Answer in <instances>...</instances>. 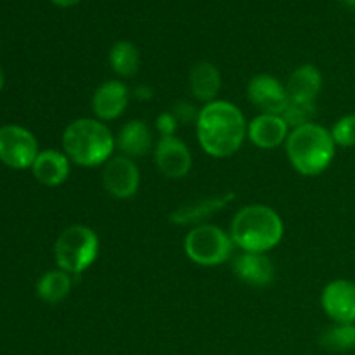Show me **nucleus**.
<instances>
[{
  "label": "nucleus",
  "instance_id": "obj_1",
  "mask_svg": "<svg viewBox=\"0 0 355 355\" xmlns=\"http://www.w3.org/2000/svg\"><path fill=\"white\" fill-rule=\"evenodd\" d=\"M201 149L211 158H229L241 149L248 137V123L236 104L217 99L205 104L196 120Z\"/></svg>",
  "mask_w": 355,
  "mask_h": 355
},
{
  "label": "nucleus",
  "instance_id": "obj_2",
  "mask_svg": "<svg viewBox=\"0 0 355 355\" xmlns=\"http://www.w3.org/2000/svg\"><path fill=\"white\" fill-rule=\"evenodd\" d=\"M116 149L113 132L97 118H78L62 132V151L75 165H104Z\"/></svg>",
  "mask_w": 355,
  "mask_h": 355
},
{
  "label": "nucleus",
  "instance_id": "obj_3",
  "mask_svg": "<svg viewBox=\"0 0 355 355\" xmlns=\"http://www.w3.org/2000/svg\"><path fill=\"white\" fill-rule=\"evenodd\" d=\"M229 234L243 252L267 253L283 239L284 224L274 208L267 205H248L234 215Z\"/></svg>",
  "mask_w": 355,
  "mask_h": 355
},
{
  "label": "nucleus",
  "instance_id": "obj_4",
  "mask_svg": "<svg viewBox=\"0 0 355 355\" xmlns=\"http://www.w3.org/2000/svg\"><path fill=\"white\" fill-rule=\"evenodd\" d=\"M284 146L291 166L305 177L321 175L329 168L336 155L331 130L318 123H309L291 130Z\"/></svg>",
  "mask_w": 355,
  "mask_h": 355
},
{
  "label": "nucleus",
  "instance_id": "obj_5",
  "mask_svg": "<svg viewBox=\"0 0 355 355\" xmlns=\"http://www.w3.org/2000/svg\"><path fill=\"white\" fill-rule=\"evenodd\" d=\"M99 236L89 225L75 224L55 239L54 259L58 269L68 274H82L94 266L99 257Z\"/></svg>",
  "mask_w": 355,
  "mask_h": 355
},
{
  "label": "nucleus",
  "instance_id": "obj_6",
  "mask_svg": "<svg viewBox=\"0 0 355 355\" xmlns=\"http://www.w3.org/2000/svg\"><path fill=\"white\" fill-rule=\"evenodd\" d=\"M231 234L215 224H200L187 232L184 252L187 259L201 267H217L227 262L234 252Z\"/></svg>",
  "mask_w": 355,
  "mask_h": 355
},
{
  "label": "nucleus",
  "instance_id": "obj_7",
  "mask_svg": "<svg viewBox=\"0 0 355 355\" xmlns=\"http://www.w3.org/2000/svg\"><path fill=\"white\" fill-rule=\"evenodd\" d=\"M38 142L35 135L19 125L0 128V162L14 170L31 168L37 159Z\"/></svg>",
  "mask_w": 355,
  "mask_h": 355
},
{
  "label": "nucleus",
  "instance_id": "obj_8",
  "mask_svg": "<svg viewBox=\"0 0 355 355\" xmlns=\"http://www.w3.org/2000/svg\"><path fill=\"white\" fill-rule=\"evenodd\" d=\"M141 186V172L135 162L127 156H111L103 168V187L116 200L135 196Z\"/></svg>",
  "mask_w": 355,
  "mask_h": 355
},
{
  "label": "nucleus",
  "instance_id": "obj_9",
  "mask_svg": "<svg viewBox=\"0 0 355 355\" xmlns=\"http://www.w3.org/2000/svg\"><path fill=\"white\" fill-rule=\"evenodd\" d=\"M248 99L260 113L266 114H283L290 103V96L284 83H281L276 76L260 73L255 75L248 83Z\"/></svg>",
  "mask_w": 355,
  "mask_h": 355
},
{
  "label": "nucleus",
  "instance_id": "obj_10",
  "mask_svg": "<svg viewBox=\"0 0 355 355\" xmlns=\"http://www.w3.org/2000/svg\"><path fill=\"white\" fill-rule=\"evenodd\" d=\"M321 307L335 324H355V283L335 279L321 293Z\"/></svg>",
  "mask_w": 355,
  "mask_h": 355
},
{
  "label": "nucleus",
  "instance_id": "obj_11",
  "mask_svg": "<svg viewBox=\"0 0 355 355\" xmlns=\"http://www.w3.org/2000/svg\"><path fill=\"white\" fill-rule=\"evenodd\" d=\"M155 162L166 179H182L191 172L193 155L182 139L175 135L159 137L155 146Z\"/></svg>",
  "mask_w": 355,
  "mask_h": 355
},
{
  "label": "nucleus",
  "instance_id": "obj_12",
  "mask_svg": "<svg viewBox=\"0 0 355 355\" xmlns=\"http://www.w3.org/2000/svg\"><path fill=\"white\" fill-rule=\"evenodd\" d=\"M130 99L127 85L120 80H107L101 83L92 96V111L97 120L113 121L125 113Z\"/></svg>",
  "mask_w": 355,
  "mask_h": 355
},
{
  "label": "nucleus",
  "instance_id": "obj_13",
  "mask_svg": "<svg viewBox=\"0 0 355 355\" xmlns=\"http://www.w3.org/2000/svg\"><path fill=\"white\" fill-rule=\"evenodd\" d=\"M290 127L281 114L260 113L248 123V139L260 149H276L286 144Z\"/></svg>",
  "mask_w": 355,
  "mask_h": 355
},
{
  "label": "nucleus",
  "instance_id": "obj_14",
  "mask_svg": "<svg viewBox=\"0 0 355 355\" xmlns=\"http://www.w3.org/2000/svg\"><path fill=\"white\" fill-rule=\"evenodd\" d=\"M33 177L40 184L47 187H58L68 180L71 172V162L64 151L58 149H45L38 153L33 166H31Z\"/></svg>",
  "mask_w": 355,
  "mask_h": 355
},
{
  "label": "nucleus",
  "instance_id": "obj_15",
  "mask_svg": "<svg viewBox=\"0 0 355 355\" xmlns=\"http://www.w3.org/2000/svg\"><path fill=\"white\" fill-rule=\"evenodd\" d=\"M232 270L243 283L250 286L262 288L274 279V266L267 253H239L232 262Z\"/></svg>",
  "mask_w": 355,
  "mask_h": 355
},
{
  "label": "nucleus",
  "instance_id": "obj_16",
  "mask_svg": "<svg viewBox=\"0 0 355 355\" xmlns=\"http://www.w3.org/2000/svg\"><path fill=\"white\" fill-rule=\"evenodd\" d=\"M116 149L127 158H142L153 148V132L142 120H130L120 128L114 137Z\"/></svg>",
  "mask_w": 355,
  "mask_h": 355
},
{
  "label": "nucleus",
  "instance_id": "obj_17",
  "mask_svg": "<svg viewBox=\"0 0 355 355\" xmlns=\"http://www.w3.org/2000/svg\"><path fill=\"white\" fill-rule=\"evenodd\" d=\"M222 87V76L214 62L201 61L189 71V90L194 99L208 104L217 101Z\"/></svg>",
  "mask_w": 355,
  "mask_h": 355
},
{
  "label": "nucleus",
  "instance_id": "obj_18",
  "mask_svg": "<svg viewBox=\"0 0 355 355\" xmlns=\"http://www.w3.org/2000/svg\"><path fill=\"white\" fill-rule=\"evenodd\" d=\"M322 89V73L314 64H302L295 69L286 82L288 96L291 101L315 103Z\"/></svg>",
  "mask_w": 355,
  "mask_h": 355
},
{
  "label": "nucleus",
  "instance_id": "obj_19",
  "mask_svg": "<svg viewBox=\"0 0 355 355\" xmlns=\"http://www.w3.org/2000/svg\"><path fill=\"white\" fill-rule=\"evenodd\" d=\"M234 198V194H222V196L208 198V200H200L194 201L191 205H184V207L177 208L172 215H170V220L173 224H198L200 225L205 218L211 217L215 211L222 210L229 201Z\"/></svg>",
  "mask_w": 355,
  "mask_h": 355
},
{
  "label": "nucleus",
  "instance_id": "obj_20",
  "mask_svg": "<svg viewBox=\"0 0 355 355\" xmlns=\"http://www.w3.org/2000/svg\"><path fill=\"white\" fill-rule=\"evenodd\" d=\"M73 286L71 274L61 269L47 270L37 283V295L45 304H61L69 295Z\"/></svg>",
  "mask_w": 355,
  "mask_h": 355
},
{
  "label": "nucleus",
  "instance_id": "obj_21",
  "mask_svg": "<svg viewBox=\"0 0 355 355\" xmlns=\"http://www.w3.org/2000/svg\"><path fill=\"white\" fill-rule=\"evenodd\" d=\"M110 64L118 76L132 78L137 75L139 66H141L139 49L128 40L116 42L110 51Z\"/></svg>",
  "mask_w": 355,
  "mask_h": 355
},
{
  "label": "nucleus",
  "instance_id": "obj_22",
  "mask_svg": "<svg viewBox=\"0 0 355 355\" xmlns=\"http://www.w3.org/2000/svg\"><path fill=\"white\" fill-rule=\"evenodd\" d=\"M321 345L333 352H345L355 349L354 324H335L326 329L321 336Z\"/></svg>",
  "mask_w": 355,
  "mask_h": 355
},
{
  "label": "nucleus",
  "instance_id": "obj_23",
  "mask_svg": "<svg viewBox=\"0 0 355 355\" xmlns=\"http://www.w3.org/2000/svg\"><path fill=\"white\" fill-rule=\"evenodd\" d=\"M283 120L290 127V130H295L304 125L314 123L315 116V103H305V101H291L288 103L286 110L283 111Z\"/></svg>",
  "mask_w": 355,
  "mask_h": 355
},
{
  "label": "nucleus",
  "instance_id": "obj_24",
  "mask_svg": "<svg viewBox=\"0 0 355 355\" xmlns=\"http://www.w3.org/2000/svg\"><path fill=\"white\" fill-rule=\"evenodd\" d=\"M333 141L342 148H354L355 146V113L345 114L340 118L331 128Z\"/></svg>",
  "mask_w": 355,
  "mask_h": 355
},
{
  "label": "nucleus",
  "instance_id": "obj_25",
  "mask_svg": "<svg viewBox=\"0 0 355 355\" xmlns=\"http://www.w3.org/2000/svg\"><path fill=\"white\" fill-rule=\"evenodd\" d=\"M172 114L177 118L179 123H191V121L198 120L200 110H198L194 104L187 103V101H180V103H177L175 106H173Z\"/></svg>",
  "mask_w": 355,
  "mask_h": 355
},
{
  "label": "nucleus",
  "instance_id": "obj_26",
  "mask_svg": "<svg viewBox=\"0 0 355 355\" xmlns=\"http://www.w3.org/2000/svg\"><path fill=\"white\" fill-rule=\"evenodd\" d=\"M177 118L172 113H159L156 118V128L159 132V137H172L177 130Z\"/></svg>",
  "mask_w": 355,
  "mask_h": 355
},
{
  "label": "nucleus",
  "instance_id": "obj_27",
  "mask_svg": "<svg viewBox=\"0 0 355 355\" xmlns=\"http://www.w3.org/2000/svg\"><path fill=\"white\" fill-rule=\"evenodd\" d=\"M135 94H139L141 99H151L153 97V90L148 89V87H139V89L135 90Z\"/></svg>",
  "mask_w": 355,
  "mask_h": 355
},
{
  "label": "nucleus",
  "instance_id": "obj_28",
  "mask_svg": "<svg viewBox=\"0 0 355 355\" xmlns=\"http://www.w3.org/2000/svg\"><path fill=\"white\" fill-rule=\"evenodd\" d=\"M51 2L55 3V6H59V7H73V6H76L80 0H51Z\"/></svg>",
  "mask_w": 355,
  "mask_h": 355
},
{
  "label": "nucleus",
  "instance_id": "obj_29",
  "mask_svg": "<svg viewBox=\"0 0 355 355\" xmlns=\"http://www.w3.org/2000/svg\"><path fill=\"white\" fill-rule=\"evenodd\" d=\"M3 83H6V76H3V69L2 66H0V92H2L3 89Z\"/></svg>",
  "mask_w": 355,
  "mask_h": 355
},
{
  "label": "nucleus",
  "instance_id": "obj_30",
  "mask_svg": "<svg viewBox=\"0 0 355 355\" xmlns=\"http://www.w3.org/2000/svg\"><path fill=\"white\" fill-rule=\"evenodd\" d=\"M354 329H355V324H354Z\"/></svg>",
  "mask_w": 355,
  "mask_h": 355
}]
</instances>
